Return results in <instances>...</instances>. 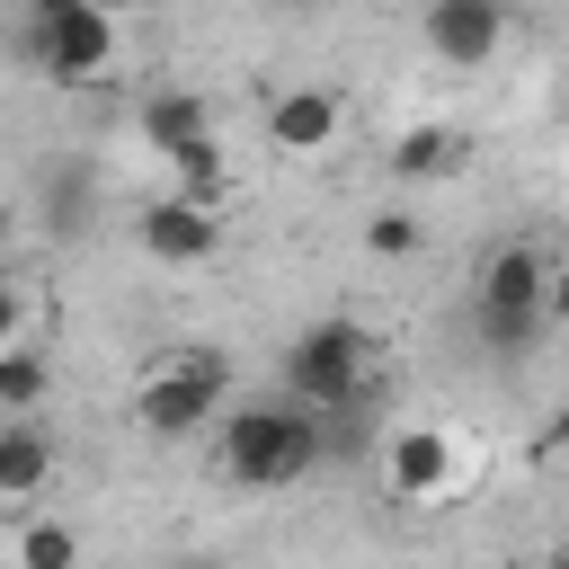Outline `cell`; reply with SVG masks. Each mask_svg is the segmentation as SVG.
I'll list each match as a JSON object with an SVG mask.
<instances>
[{"label":"cell","instance_id":"obj_1","mask_svg":"<svg viewBox=\"0 0 569 569\" xmlns=\"http://www.w3.org/2000/svg\"><path fill=\"white\" fill-rule=\"evenodd\" d=\"M213 462H222V480H240V489H302V480L329 462V427H320L302 400H240V409L213 427Z\"/></svg>","mask_w":569,"mask_h":569},{"label":"cell","instance_id":"obj_2","mask_svg":"<svg viewBox=\"0 0 569 569\" xmlns=\"http://www.w3.org/2000/svg\"><path fill=\"white\" fill-rule=\"evenodd\" d=\"M18 44L53 89H107L124 71V27L107 0H27Z\"/></svg>","mask_w":569,"mask_h":569},{"label":"cell","instance_id":"obj_3","mask_svg":"<svg viewBox=\"0 0 569 569\" xmlns=\"http://www.w3.org/2000/svg\"><path fill=\"white\" fill-rule=\"evenodd\" d=\"M222 400H231V356L222 347H169L133 382V427L160 445H187V436L222 427Z\"/></svg>","mask_w":569,"mask_h":569},{"label":"cell","instance_id":"obj_4","mask_svg":"<svg viewBox=\"0 0 569 569\" xmlns=\"http://www.w3.org/2000/svg\"><path fill=\"white\" fill-rule=\"evenodd\" d=\"M373 382V329L365 320H311L284 338V391L311 409V418H338L356 409Z\"/></svg>","mask_w":569,"mask_h":569},{"label":"cell","instance_id":"obj_5","mask_svg":"<svg viewBox=\"0 0 569 569\" xmlns=\"http://www.w3.org/2000/svg\"><path fill=\"white\" fill-rule=\"evenodd\" d=\"M471 311H480V338L489 347H533V329L551 320V258L533 240H507L480 258V284H471Z\"/></svg>","mask_w":569,"mask_h":569},{"label":"cell","instance_id":"obj_6","mask_svg":"<svg viewBox=\"0 0 569 569\" xmlns=\"http://www.w3.org/2000/svg\"><path fill=\"white\" fill-rule=\"evenodd\" d=\"M453 480H462V445H453V427L409 418V427L382 436V489H391L400 507H445Z\"/></svg>","mask_w":569,"mask_h":569},{"label":"cell","instance_id":"obj_7","mask_svg":"<svg viewBox=\"0 0 569 569\" xmlns=\"http://www.w3.org/2000/svg\"><path fill=\"white\" fill-rule=\"evenodd\" d=\"M133 240H142V258L151 267H204L213 249H222V204H196V196H160V204H142V222H133Z\"/></svg>","mask_w":569,"mask_h":569},{"label":"cell","instance_id":"obj_8","mask_svg":"<svg viewBox=\"0 0 569 569\" xmlns=\"http://www.w3.org/2000/svg\"><path fill=\"white\" fill-rule=\"evenodd\" d=\"M418 36H427V53H436L445 71H480V62H498V44H507V0H427Z\"/></svg>","mask_w":569,"mask_h":569},{"label":"cell","instance_id":"obj_9","mask_svg":"<svg viewBox=\"0 0 569 569\" xmlns=\"http://www.w3.org/2000/svg\"><path fill=\"white\" fill-rule=\"evenodd\" d=\"M347 133V98L338 89H276L267 98V142L284 160H329Z\"/></svg>","mask_w":569,"mask_h":569},{"label":"cell","instance_id":"obj_10","mask_svg":"<svg viewBox=\"0 0 569 569\" xmlns=\"http://www.w3.org/2000/svg\"><path fill=\"white\" fill-rule=\"evenodd\" d=\"M462 169H471V133H462V124L418 116V124L391 133V178H409V187H445V178H462Z\"/></svg>","mask_w":569,"mask_h":569},{"label":"cell","instance_id":"obj_11","mask_svg":"<svg viewBox=\"0 0 569 569\" xmlns=\"http://www.w3.org/2000/svg\"><path fill=\"white\" fill-rule=\"evenodd\" d=\"M53 489V445L36 418H0V516H27Z\"/></svg>","mask_w":569,"mask_h":569},{"label":"cell","instance_id":"obj_12","mask_svg":"<svg viewBox=\"0 0 569 569\" xmlns=\"http://www.w3.org/2000/svg\"><path fill=\"white\" fill-rule=\"evenodd\" d=\"M142 142L178 169L187 151H204V142H213V107H204V98H187V89H151V98H142Z\"/></svg>","mask_w":569,"mask_h":569},{"label":"cell","instance_id":"obj_13","mask_svg":"<svg viewBox=\"0 0 569 569\" xmlns=\"http://www.w3.org/2000/svg\"><path fill=\"white\" fill-rule=\"evenodd\" d=\"M9 569H80V525L71 516H18Z\"/></svg>","mask_w":569,"mask_h":569},{"label":"cell","instance_id":"obj_14","mask_svg":"<svg viewBox=\"0 0 569 569\" xmlns=\"http://www.w3.org/2000/svg\"><path fill=\"white\" fill-rule=\"evenodd\" d=\"M44 400H53V365H44L36 347L0 356V418H36Z\"/></svg>","mask_w":569,"mask_h":569},{"label":"cell","instance_id":"obj_15","mask_svg":"<svg viewBox=\"0 0 569 569\" xmlns=\"http://www.w3.org/2000/svg\"><path fill=\"white\" fill-rule=\"evenodd\" d=\"M365 249H373V258H418V249H427V222H418V213H373V222H365Z\"/></svg>","mask_w":569,"mask_h":569},{"label":"cell","instance_id":"obj_16","mask_svg":"<svg viewBox=\"0 0 569 569\" xmlns=\"http://www.w3.org/2000/svg\"><path fill=\"white\" fill-rule=\"evenodd\" d=\"M27 311H36V302H27V284L0 267V356H18V347H27Z\"/></svg>","mask_w":569,"mask_h":569},{"label":"cell","instance_id":"obj_17","mask_svg":"<svg viewBox=\"0 0 569 569\" xmlns=\"http://www.w3.org/2000/svg\"><path fill=\"white\" fill-rule=\"evenodd\" d=\"M551 320H569V258L551 267Z\"/></svg>","mask_w":569,"mask_h":569},{"label":"cell","instance_id":"obj_18","mask_svg":"<svg viewBox=\"0 0 569 569\" xmlns=\"http://www.w3.org/2000/svg\"><path fill=\"white\" fill-rule=\"evenodd\" d=\"M542 436H551V453H569V400L551 409V427H542Z\"/></svg>","mask_w":569,"mask_h":569},{"label":"cell","instance_id":"obj_19","mask_svg":"<svg viewBox=\"0 0 569 569\" xmlns=\"http://www.w3.org/2000/svg\"><path fill=\"white\" fill-rule=\"evenodd\" d=\"M9 240H18V204L0 196V267H9Z\"/></svg>","mask_w":569,"mask_h":569},{"label":"cell","instance_id":"obj_20","mask_svg":"<svg viewBox=\"0 0 569 569\" xmlns=\"http://www.w3.org/2000/svg\"><path fill=\"white\" fill-rule=\"evenodd\" d=\"M525 569H569V551H533V560H525Z\"/></svg>","mask_w":569,"mask_h":569},{"label":"cell","instance_id":"obj_21","mask_svg":"<svg viewBox=\"0 0 569 569\" xmlns=\"http://www.w3.org/2000/svg\"><path fill=\"white\" fill-rule=\"evenodd\" d=\"M302 9H311V0H302Z\"/></svg>","mask_w":569,"mask_h":569}]
</instances>
